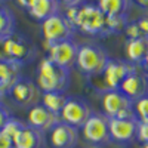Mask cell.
Segmentation results:
<instances>
[{"label":"cell","mask_w":148,"mask_h":148,"mask_svg":"<svg viewBox=\"0 0 148 148\" xmlns=\"http://www.w3.org/2000/svg\"><path fill=\"white\" fill-rule=\"evenodd\" d=\"M132 0H98L96 6L105 16H123L127 15Z\"/></svg>","instance_id":"obj_20"},{"label":"cell","mask_w":148,"mask_h":148,"mask_svg":"<svg viewBox=\"0 0 148 148\" xmlns=\"http://www.w3.org/2000/svg\"><path fill=\"white\" fill-rule=\"evenodd\" d=\"M45 147H46L45 133L27 125L14 138V148H45Z\"/></svg>","instance_id":"obj_16"},{"label":"cell","mask_w":148,"mask_h":148,"mask_svg":"<svg viewBox=\"0 0 148 148\" xmlns=\"http://www.w3.org/2000/svg\"><path fill=\"white\" fill-rule=\"evenodd\" d=\"M127 15L123 16H107V36L111 34H120L125 31V27L127 25Z\"/></svg>","instance_id":"obj_23"},{"label":"cell","mask_w":148,"mask_h":148,"mask_svg":"<svg viewBox=\"0 0 148 148\" xmlns=\"http://www.w3.org/2000/svg\"><path fill=\"white\" fill-rule=\"evenodd\" d=\"M93 113L89 104L80 96H67L65 105L59 114V119L65 125H70L76 129H82L84 121Z\"/></svg>","instance_id":"obj_7"},{"label":"cell","mask_w":148,"mask_h":148,"mask_svg":"<svg viewBox=\"0 0 148 148\" xmlns=\"http://www.w3.org/2000/svg\"><path fill=\"white\" fill-rule=\"evenodd\" d=\"M108 59L110 56L101 45L84 43V45H79L76 67L84 76L95 77V76H101Z\"/></svg>","instance_id":"obj_3"},{"label":"cell","mask_w":148,"mask_h":148,"mask_svg":"<svg viewBox=\"0 0 148 148\" xmlns=\"http://www.w3.org/2000/svg\"><path fill=\"white\" fill-rule=\"evenodd\" d=\"M61 121L59 116L51 113L49 110H46L42 104H37L34 107H31L28 110V114H27V123L30 127L37 129L40 132H49L55 125Z\"/></svg>","instance_id":"obj_15"},{"label":"cell","mask_w":148,"mask_h":148,"mask_svg":"<svg viewBox=\"0 0 148 148\" xmlns=\"http://www.w3.org/2000/svg\"><path fill=\"white\" fill-rule=\"evenodd\" d=\"M37 56V46L30 37L18 31L0 39V61L16 65H25Z\"/></svg>","instance_id":"obj_1"},{"label":"cell","mask_w":148,"mask_h":148,"mask_svg":"<svg viewBox=\"0 0 148 148\" xmlns=\"http://www.w3.org/2000/svg\"><path fill=\"white\" fill-rule=\"evenodd\" d=\"M126 34L127 39H139V37H144L141 28L138 27L136 21H132V22H127V25L125 27V31H123Z\"/></svg>","instance_id":"obj_26"},{"label":"cell","mask_w":148,"mask_h":148,"mask_svg":"<svg viewBox=\"0 0 148 148\" xmlns=\"http://www.w3.org/2000/svg\"><path fill=\"white\" fill-rule=\"evenodd\" d=\"M138 120H121V119H108V132L110 139L119 145H129L136 139Z\"/></svg>","instance_id":"obj_12"},{"label":"cell","mask_w":148,"mask_h":148,"mask_svg":"<svg viewBox=\"0 0 148 148\" xmlns=\"http://www.w3.org/2000/svg\"><path fill=\"white\" fill-rule=\"evenodd\" d=\"M126 61L133 65H141L145 55L148 53V37L127 39L125 43Z\"/></svg>","instance_id":"obj_18"},{"label":"cell","mask_w":148,"mask_h":148,"mask_svg":"<svg viewBox=\"0 0 148 148\" xmlns=\"http://www.w3.org/2000/svg\"><path fill=\"white\" fill-rule=\"evenodd\" d=\"M65 101H67V95L62 92H46L42 93L40 98V104L56 116L61 114V111L65 105Z\"/></svg>","instance_id":"obj_21"},{"label":"cell","mask_w":148,"mask_h":148,"mask_svg":"<svg viewBox=\"0 0 148 148\" xmlns=\"http://www.w3.org/2000/svg\"><path fill=\"white\" fill-rule=\"evenodd\" d=\"M58 2L62 5V6H65V8H73V6H80V5H83L84 0H58Z\"/></svg>","instance_id":"obj_31"},{"label":"cell","mask_w":148,"mask_h":148,"mask_svg":"<svg viewBox=\"0 0 148 148\" xmlns=\"http://www.w3.org/2000/svg\"><path fill=\"white\" fill-rule=\"evenodd\" d=\"M76 28L67 21L62 12L47 18L42 22V37L43 42L53 45L65 40H73Z\"/></svg>","instance_id":"obj_5"},{"label":"cell","mask_w":148,"mask_h":148,"mask_svg":"<svg viewBox=\"0 0 148 148\" xmlns=\"http://www.w3.org/2000/svg\"><path fill=\"white\" fill-rule=\"evenodd\" d=\"M136 139H138L141 144H148V123H141V121H138Z\"/></svg>","instance_id":"obj_27"},{"label":"cell","mask_w":148,"mask_h":148,"mask_svg":"<svg viewBox=\"0 0 148 148\" xmlns=\"http://www.w3.org/2000/svg\"><path fill=\"white\" fill-rule=\"evenodd\" d=\"M15 2H16V5H18V6H21L22 9L30 10V8L34 5L36 0H15Z\"/></svg>","instance_id":"obj_32"},{"label":"cell","mask_w":148,"mask_h":148,"mask_svg":"<svg viewBox=\"0 0 148 148\" xmlns=\"http://www.w3.org/2000/svg\"><path fill=\"white\" fill-rule=\"evenodd\" d=\"M9 95L12 98V101L18 107L28 108V110L39 104L40 98H42V92L37 88V84L33 80L25 79V77H21L14 84V88L10 89Z\"/></svg>","instance_id":"obj_9"},{"label":"cell","mask_w":148,"mask_h":148,"mask_svg":"<svg viewBox=\"0 0 148 148\" xmlns=\"http://www.w3.org/2000/svg\"><path fill=\"white\" fill-rule=\"evenodd\" d=\"M61 12V3L58 0H36L34 5L30 8L28 14L33 19L43 22L45 19L51 18Z\"/></svg>","instance_id":"obj_19"},{"label":"cell","mask_w":148,"mask_h":148,"mask_svg":"<svg viewBox=\"0 0 148 148\" xmlns=\"http://www.w3.org/2000/svg\"><path fill=\"white\" fill-rule=\"evenodd\" d=\"M141 148H148V144H142V145H141Z\"/></svg>","instance_id":"obj_35"},{"label":"cell","mask_w":148,"mask_h":148,"mask_svg":"<svg viewBox=\"0 0 148 148\" xmlns=\"http://www.w3.org/2000/svg\"><path fill=\"white\" fill-rule=\"evenodd\" d=\"M141 68L148 74V53L145 55V58H144V61H142V62H141Z\"/></svg>","instance_id":"obj_34"},{"label":"cell","mask_w":148,"mask_h":148,"mask_svg":"<svg viewBox=\"0 0 148 148\" xmlns=\"http://www.w3.org/2000/svg\"><path fill=\"white\" fill-rule=\"evenodd\" d=\"M0 148H14V141L0 132Z\"/></svg>","instance_id":"obj_30"},{"label":"cell","mask_w":148,"mask_h":148,"mask_svg":"<svg viewBox=\"0 0 148 148\" xmlns=\"http://www.w3.org/2000/svg\"><path fill=\"white\" fill-rule=\"evenodd\" d=\"M84 141L92 147H104L111 142L108 132V119L102 113H92L82 126Z\"/></svg>","instance_id":"obj_6"},{"label":"cell","mask_w":148,"mask_h":148,"mask_svg":"<svg viewBox=\"0 0 148 148\" xmlns=\"http://www.w3.org/2000/svg\"><path fill=\"white\" fill-rule=\"evenodd\" d=\"M119 90L127 96L132 102L142 96L148 95V74L141 68V65H136L132 73H129L119 86Z\"/></svg>","instance_id":"obj_10"},{"label":"cell","mask_w":148,"mask_h":148,"mask_svg":"<svg viewBox=\"0 0 148 148\" xmlns=\"http://www.w3.org/2000/svg\"><path fill=\"white\" fill-rule=\"evenodd\" d=\"M135 67L127 61L123 59H108V62L104 68V71L101 73V80L104 84V90H117L120 83L125 80V77L129 73H132L135 70Z\"/></svg>","instance_id":"obj_11"},{"label":"cell","mask_w":148,"mask_h":148,"mask_svg":"<svg viewBox=\"0 0 148 148\" xmlns=\"http://www.w3.org/2000/svg\"><path fill=\"white\" fill-rule=\"evenodd\" d=\"M102 114L107 119H117L123 111L133 108V102L125 96L119 89L117 90H105L101 98Z\"/></svg>","instance_id":"obj_13"},{"label":"cell","mask_w":148,"mask_h":148,"mask_svg":"<svg viewBox=\"0 0 148 148\" xmlns=\"http://www.w3.org/2000/svg\"><path fill=\"white\" fill-rule=\"evenodd\" d=\"M15 25H16V21H15L14 14L10 12V9L0 6V39L15 33L16 31Z\"/></svg>","instance_id":"obj_22"},{"label":"cell","mask_w":148,"mask_h":148,"mask_svg":"<svg viewBox=\"0 0 148 148\" xmlns=\"http://www.w3.org/2000/svg\"><path fill=\"white\" fill-rule=\"evenodd\" d=\"M107 16L96 6V3H83L77 8V16L74 28L86 36L105 37L107 36Z\"/></svg>","instance_id":"obj_4"},{"label":"cell","mask_w":148,"mask_h":148,"mask_svg":"<svg viewBox=\"0 0 148 148\" xmlns=\"http://www.w3.org/2000/svg\"><path fill=\"white\" fill-rule=\"evenodd\" d=\"M49 142L52 148H76L79 144V129L59 121L49 130Z\"/></svg>","instance_id":"obj_14"},{"label":"cell","mask_w":148,"mask_h":148,"mask_svg":"<svg viewBox=\"0 0 148 148\" xmlns=\"http://www.w3.org/2000/svg\"><path fill=\"white\" fill-rule=\"evenodd\" d=\"M136 24H138V27L141 28V31H142L144 37H148V15H147V16L139 18V19L136 21Z\"/></svg>","instance_id":"obj_29"},{"label":"cell","mask_w":148,"mask_h":148,"mask_svg":"<svg viewBox=\"0 0 148 148\" xmlns=\"http://www.w3.org/2000/svg\"><path fill=\"white\" fill-rule=\"evenodd\" d=\"M37 88L42 93L46 92H65L70 86V71L55 65L47 56L42 58L37 67Z\"/></svg>","instance_id":"obj_2"},{"label":"cell","mask_w":148,"mask_h":148,"mask_svg":"<svg viewBox=\"0 0 148 148\" xmlns=\"http://www.w3.org/2000/svg\"><path fill=\"white\" fill-rule=\"evenodd\" d=\"M45 43V42H43ZM46 47V56L52 61V62L64 70H71L73 67H76V58H77V49L79 45L74 43L73 40H65L49 45L45 43Z\"/></svg>","instance_id":"obj_8"},{"label":"cell","mask_w":148,"mask_h":148,"mask_svg":"<svg viewBox=\"0 0 148 148\" xmlns=\"http://www.w3.org/2000/svg\"><path fill=\"white\" fill-rule=\"evenodd\" d=\"M10 119V113H9V110L0 102V132H2L3 126L6 125V121Z\"/></svg>","instance_id":"obj_28"},{"label":"cell","mask_w":148,"mask_h":148,"mask_svg":"<svg viewBox=\"0 0 148 148\" xmlns=\"http://www.w3.org/2000/svg\"><path fill=\"white\" fill-rule=\"evenodd\" d=\"M21 68H22L21 65L0 61V96L9 95L14 84L22 77Z\"/></svg>","instance_id":"obj_17"},{"label":"cell","mask_w":148,"mask_h":148,"mask_svg":"<svg viewBox=\"0 0 148 148\" xmlns=\"http://www.w3.org/2000/svg\"><path fill=\"white\" fill-rule=\"evenodd\" d=\"M132 2H135V5H138L139 8L148 10V0H132Z\"/></svg>","instance_id":"obj_33"},{"label":"cell","mask_w":148,"mask_h":148,"mask_svg":"<svg viewBox=\"0 0 148 148\" xmlns=\"http://www.w3.org/2000/svg\"><path fill=\"white\" fill-rule=\"evenodd\" d=\"M0 98H2V96H0Z\"/></svg>","instance_id":"obj_36"},{"label":"cell","mask_w":148,"mask_h":148,"mask_svg":"<svg viewBox=\"0 0 148 148\" xmlns=\"http://www.w3.org/2000/svg\"><path fill=\"white\" fill-rule=\"evenodd\" d=\"M133 113L138 121L148 123V95L133 102Z\"/></svg>","instance_id":"obj_24"},{"label":"cell","mask_w":148,"mask_h":148,"mask_svg":"<svg viewBox=\"0 0 148 148\" xmlns=\"http://www.w3.org/2000/svg\"><path fill=\"white\" fill-rule=\"evenodd\" d=\"M25 127V125L19 120V119H15V117H10L8 121H6V125L3 126L2 129V133H5L8 138H10L12 141H14V138L16 136V135Z\"/></svg>","instance_id":"obj_25"}]
</instances>
